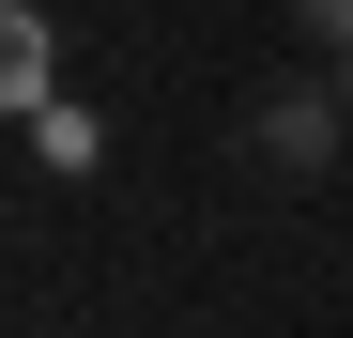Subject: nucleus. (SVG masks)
Returning <instances> with one entry per match:
<instances>
[{
	"instance_id": "20e7f679",
	"label": "nucleus",
	"mask_w": 353,
	"mask_h": 338,
	"mask_svg": "<svg viewBox=\"0 0 353 338\" xmlns=\"http://www.w3.org/2000/svg\"><path fill=\"white\" fill-rule=\"evenodd\" d=\"M292 31H307V46H353V0H292Z\"/></svg>"
},
{
	"instance_id": "f03ea898",
	"label": "nucleus",
	"mask_w": 353,
	"mask_h": 338,
	"mask_svg": "<svg viewBox=\"0 0 353 338\" xmlns=\"http://www.w3.org/2000/svg\"><path fill=\"white\" fill-rule=\"evenodd\" d=\"M0 108H62V16H46V0H16V16H0Z\"/></svg>"
},
{
	"instance_id": "39448f33",
	"label": "nucleus",
	"mask_w": 353,
	"mask_h": 338,
	"mask_svg": "<svg viewBox=\"0 0 353 338\" xmlns=\"http://www.w3.org/2000/svg\"><path fill=\"white\" fill-rule=\"evenodd\" d=\"M323 77H338V108H353V46H323Z\"/></svg>"
},
{
	"instance_id": "f257e3e1",
	"label": "nucleus",
	"mask_w": 353,
	"mask_h": 338,
	"mask_svg": "<svg viewBox=\"0 0 353 338\" xmlns=\"http://www.w3.org/2000/svg\"><path fill=\"white\" fill-rule=\"evenodd\" d=\"M338 139H353V108H338V77H276V92L246 108V154L276 169V185H323V169H338Z\"/></svg>"
},
{
	"instance_id": "7ed1b4c3",
	"label": "nucleus",
	"mask_w": 353,
	"mask_h": 338,
	"mask_svg": "<svg viewBox=\"0 0 353 338\" xmlns=\"http://www.w3.org/2000/svg\"><path fill=\"white\" fill-rule=\"evenodd\" d=\"M31 169H62V185H92V169H108V108H31Z\"/></svg>"
}]
</instances>
